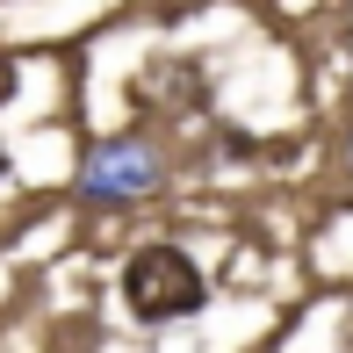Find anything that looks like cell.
Segmentation results:
<instances>
[{
	"label": "cell",
	"mask_w": 353,
	"mask_h": 353,
	"mask_svg": "<svg viewBox=\"0 0 353 353\" xmlns=\"http://www.w3.org/2000/svg\"><path fill=\"white\" fill-rule=\"evenodd\" d=\"M79 188L87 202H137L159 188V159L144 152L137 137H116V144H94L87 166H79Z\"/></svg>",
	"instance_id": "7a4b0ae2"
},
{
	"label": "cell",
	"mask_w": 353,
	"mask_h": 353,
	"mask_svg": "<svg viewBox=\"0 0 353 353\" xmlns=\"http://www.w3.org/2000/svg\"><path fill=\"white\" fill-rule=\"evenodd\" d=\"M0 181H8V144H0Z\"/></svg>",
	"instance_id": "3957f363"
},
{
	"label": "cell",
	"mask_w": 353,
	"mask_h": 353,
	"mask_svg": "<svg viewBox=\"0 0 353 353\" xmlns=\"http://www.w3.org/2000/svg\"><path fill=\"white\" fill-rule=\"evenodd\" d=\"M123 303H130L137 325H181L210 303V281L181 245H137L123 267Z\"/></svg>",
	"instance_id": "6da1fadb"
}]
</instances>
